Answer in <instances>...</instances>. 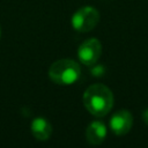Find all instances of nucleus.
<instances>
[{
  "label": "nucleus",
  "instance_id": "obj_7",
  "mask_svg": "<svg viewBox=\"0 0 148 148\" xmlns=\"http://www.w3.org/2000/svg\"><path fill=\"white\" fill-rule=\"evenodd\" d=\"M31 132L37 140L45 141L51 136L52 126L44 118H35L31 124Z\"/></svg>",
  "mask_w": 148,
  "mask_h": 148
},
{
  "label": "nucleus",
  "instance_id": "obj_1",
  "mask_svg": "<svg viewBox=\"0 0 148 148\" xmlns=\"http://www.w3.org/2000/svg\"><path fill=\"white\" fill-rule=\"evenodd\" d=\"M83 105L95 117H104L113 106L112 91L102 83L89 86L83 94Z\"/></svg>",
  "mask_w": 148,
  "mask_h": 148
},
{
  "label": "nucleus",
  "instance_id": "obj_4",
  "mask_svg": "<svg viewBox=\"0 0 148 148\" xmlns=\"http://www.w3.org/2000/svg\"><path fill=\"white\" fill-rule=\"evenodd\" d=\"M101 54H102V44L96 38H89L84 40L77 50V56L80 61L87 66L95 65L99 59Z\"/></svg>",
  "mask_w": 148,
  "mask_h": 148
},
{
  "label": "nucleus",
  "instance_id": "obj_2",
  "mask_svg": "<svg viewBox=\"0 0 148 148\" xmlns=\"http://www.w3.org/2000/svg\"><path fill=\"white\" fill-rule=\"evenodd\" d=\"M81 75L80 65L72 59H60L54 61L49 68L50 79L60 86H69L79 80Z\"/></svg>",
  "mask_w": 148,
  "mask_h": 148
},
{
  "label": "nucleus",
  "instance_id": "obj_5",
  "mask_svg": "<svg viewBox=\"0 0 148 148\" xmlns=\"http://www.w3.org/2000/svg\"><path fill=\"white\" fill-rule=\"evenodd\" d=\"M133 125V118L130 111L119 110L110 119V127L117 135H124L130 132Z\"/></svg>",
  "mask_w": 148,
  "mask_h": 148
},
{
  "label": "nucleus",
  "instance_id": "obj_3",
  "mask_svg": "<svg viewBox=\"0 0 148 148\" xmlns=\"http://www.w3.org/2000/svg\"><path fill=\"white\" fill-rule=\"evenodd\" d=\"M99 21V13L91 6L79 8L72 16V25L80 32H88L92 30Z\"/></svg>",
  "mask_w": 148,
  "mask_h": 148
},
{
  "label": "nucleus",
  "instance_id": "obj_8",
  "mask_svg": "<svg viewBox=\"0 0 148 148\" xmlns=\"http://www.w3.org/2000/svg\"><path fill=\"white\" fill-rule=\"evenodd\" d=\"M142 119H143V121L148 125V109H146V110L143 111V113H142Z\"/></svg>",
  "mask_w": 148,
  "mask_h": 148
},
{
  "label": "nucleus",
  "instance_id": "obj_6",
  "mask_svg": "<svg viewBox=\"0 0 148 148\" xmlns=\"http://www.w3.org/2000/svg\"><path fill=\"white\" fill-rule=\"evenodd\" d=\"M86 138L90 145H101L106 138V127L102 121H92L86 130Z\"/></svg>",
  "mask_w": 148,
  "mask_h": 148
},
{
  "label": "nucleus",
  "instance_id": "obj_9",
  "mask_svg": "<svg viewBox=\"0 0 148 148\" xmlns=\"http://www.w3.org/2000/svg\"><path fill=\"white\" fill-rule=\"evenodd\" d=\"M0 36H1V27H0Z\"/></svg>",
  "mask_w": 148,
  "mask_h": 148
}]
</instances>
